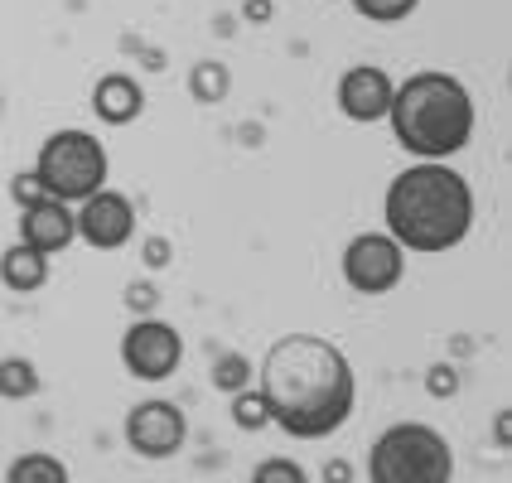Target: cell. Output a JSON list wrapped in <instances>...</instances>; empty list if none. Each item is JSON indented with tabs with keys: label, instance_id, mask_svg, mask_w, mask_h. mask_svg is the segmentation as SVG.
Instances as JSON below:
<instances>
[{
	"label": "cell",
	"instance_id": "obj_25",
	"mask_svg": "<svg viewBox=\"0 0 512 483\" xmlns=\"http://www.w3.org/2000/svg\"><path fill=\"white\" fill-rule=\"evenodd\" d=\"M319 479L324 483H353V464H348V459H329Z\"/></svg>",
	"mask_w": 512,
	"mask_h": 483
},
{
	"label": "cell",
	"instance_id": "obj_21",
	"mask_svg": "<svg viewBox=\"0 0 512 483\" xmlns=\"http://www.w3.org/2000/svg\"><path fill=\"white\" fill-rule=\"evenodd\" d=\"M426 392H430V397H440V401L455 397V392H459V372L450 368V363H435V368L426 372Z\"/></svg>",
	"mask_w": 512,
	"mask_h": 483
},
{
	"label": "cell",
	"instance_id": "obj_10",
	"mask_svg": "<svg viewBox=\"0 0 512 483\" xmlns=\"http://www.w3.org/2000/svg\"><path fill=\"white\" fill-rule=\"evenodd\" d=\"M392 92H397V83H392L387 68H377V63H353V68L339 78V112L348 116V121H363V126L387 121V112H392Z\"/></svg>",
	"mask_w": 512,
	"mask_h": 483
},
{
	"label": "cell",
	"instance_id": "obj_14",
	"mask_svg": "<svg viewBox=\"0 0 512 483\" xmlns=\"http://www.w3.org/2000/svg\"><path fill=\"white\" fill-rule=\"evenodd\" d=\"M0 483H73L68 479V464L58 455H44V450H34V455H20L5 474H0Z\"/></svg>",
	"mask_w": 512,
	"mask_h": 483
},
{
	"label": "cell",
	"instance_id": "obj_22",
	"mask_svg": "<svg viewBox=\"0 0 512 483\" xmlns=\"http://www.w3.org/2000/svg\"><path fill=\"white\" fill-rule=\"evenodd\" d=\"M10 194H15V203H20V213H25V208H34V203L49 199V194H44V184L34 179V170L15 174V189H10Z\"/></svg>",
	"mask_w": 512,
	"mask_h": 483
},
{
	"label": "cell",
	"instance_id": "obj_17",
	"mask_svg": "<svg viewBox=\"0 0 512 483\" xmlns=\"http://www.w3.org/2000/svg\"><path fill=\"white\" fill-rule=\"evenodd\" d=\"M189 92L199 97L203 107L223 102V97H228V68H223V63H213V58H208V63H199V68L189 73Z\"/></svg>",
	"mask_w": 512,
	"mask_h": 483
},
{
	"label": "cell",
	"instance_id": "obj_11",
	"mask_svg": "<svg viewBox=\"0 0 512 483\" xmlns=\"http://www.w3.org/2000/svg\"><path fill=\"white\" fill-rule=\"evenodd\" d=\"M78 237V223H73V208L58 199H44L20 213V242L34 247L39 256H58L63 247H73Z\"/></svg>",
	"mask_w": 512,
	"mask_h": 483
},
{
	"label": "cell",
	"instance_id": "obj_27",
	"mask_svg": "<svg viewBox=\"0 0 512 483\" xmlns=\"http://www.w3.org/2000/svg\"><path fill=\"white\" fill-rule=\"evenodd\" d=\"M247 20H256V25L271 20V5H266V0H247Z\"/></svg>",
	"mask_w": 512,
	"mask_h": 483
},
{
	"label": "cell",
	"instance_id": "obj_4",
	"mask_svg": "<svg viewBox=\"0 0 512 483\" xmlns=\"http://www.w3.org/2000/svg\"><path fill=\"white\" fill-rule=\"evenodd\" d=\"M455 479V450L450 440L426 421H397L372 440L368 483H450Z\"/></svg>",
	"mask_w": 512,
	"mask_h": 483
},
{
	"label": "cell",
	"instance_id": "obj_5",
	"mask_svg": "<svg viewBox=\"0 0 512 483\" xmlns=\"http://www.w3.org/2000/svg\"><path fill=\"white\" fill-rule=\"evenodd\" d=\"M107 145L97 141L83 126H63L49 141L39 145V160H34V179L44 184V194L68 208H78L83 199H92L97 189H107Z\"/></svg>",
	"mask_w": 512,
	"mask_h": 483
},
{
	"label": "cell",
	"instance_id": "obj_8",
	"mask_svg": "<svg viewBox=\"0 0 512 483\" xmlns=\"http://www.w3.org/2000/svg\"><path fill=\"white\" fill-rule=\"evenodd\" d=\"M189 440V421L184 411L165 397H145L131 406L126 416V445L141 459H174Z\"/></svg>",
	"mask_w": 512,
	"mask_h": 483
},
{
	"label": "cell",
	"instance_id": "obj_13",
	"mask_svg": "<svg viewBox=\"0 0 512 483\" xmlns=\"http://www.w3.org/2000/svg\"><path fill=\"white\" fill-rule=\"evenodd\" d=\"M0 281L10 285L15 295H34V290H44L49 285V256H39L34 247H5L0 256Z\"/></svg>",
	"mask_w": 512,
	"mask_h": 483
},
{
	"label": "cell",
	"instance_id": "obj_20",
	"mask_svg": "<svg viewBox=\"0 0 512 483\" xmlns=\"http://www.w3.org/2000/svg\"><path fill=\"white\" fill-rule=\"evenodd\" d=\"M252 483H310V474H305L295 459L271 455V459H261V464L252 469Z\"/></svg>",
	"mask_w": 512,
	"mask_h": 483
},
{
	"label": "cell",
	"instance_id": "obj_23",
	"mask_svg": "<svg viewBox=\"0 0 512 483\" xmlns=\"http://www.w3.org/2000/svg\"><path fill=\"white\" fill-rule=\"evenodd\" d=\"M155 300H160V295H155V285H150V281H136L131 290H126V305L141 314V319H145L150 310H155Z\"/></svg>",
	"mask_w": 512,
	"mask_h": 483
},
{
	"label": "cell",
	"instance_id": "obj_16",
	"mask_svg": "<svg viewBox=\"0 0 512 483\" xmlns=\"http://www.w3.org/2000/svg\"><path fill=\"white\" fill-rule=\"evenodd\" d=\"M252 377H256V368L242 358V353H223V358L213 363V387H218V392H228V397L247 392V387H252Z\"/></svg>",
	"mask_w": 512,
	"mask_h": 483
},
{
	"label": "cell",
	"instance_id": "obj_24",
	"mask_svg": "<svg viewBox=\"0 0 512 483\" xmlns=\"http://www.w3.org/2000/svg\"><path fill=\"white\" fill-rule=\"evenodd\" d=\"M145 266H150V271H165V266H170V242H165V237H150V242H145Z\"/></svg>",
	"mask_w": 512,
	"mask_h": 483
},
{
	"label": "cell",
	"instance_id": "obj_7",
	"mask_svg": "<svg viewBox=\"0 0 512 483\" xmlns=\"http://www.w3.org/2000/svg\"><path fill=\"white\" fill-rule=\"evenodd\" d=\"M401 276H406V252L387 232H358L343 247V281L358 295H387L401 285Z\"/></svg>",
	"mask_w": 512,
	"mask_h": 483
},
{
	"label": "cell",
	"instance_id": "obj_1",
	"mask_svg": "<svg viewBox=\"0 0 512 483\" xmlns=\"http://www.w3.org/2000/svg\"><path fill=\"white\" fill-rule=\"evenodd\" d=\"M271 426L295 440H329L358 406V372L324 334H281L256 368Z\"/></svg>",
	"mask_w": 512,
	"mask_h": 483
},
{
	"label": "cell",
	"instance_id": "obj_2",
	"mask_svg": "<svg viewBox=\"0 0 512 483\" xmlns=\"http://www.w3.org/2000/svg\"><path fill=\"white\" fill-rule=\"evenodd\" d=\"M474 189L469 179L450 165L435 160H416L387 184L382 199V218H387V237L401 252L416 256H440L455 252L459 242L474 232Z\"/></svg>",
	"mask_w": 512,
	"mask_h": 483
},
{
	"label": "cell",
	"instance_id": "obj_19",
	"mask_svg": "<svg viewBox=\"0 0 512 483\" xmlns=\"http://www.w3.org/2000/svg\"><path fill=\"white\" fill-rule=\"evenodd\" d=\"M353 5H358V15L372 20V25H401L406 15H416L421 0H353Z\"/></svg>",
	"mask_w": 512,
	"mask_h": 483
},
{
	"label": "cell",
	"instance_id": "obj_6",
	"mask_svg": "<svg viewBox=\"0 0 512 483\" xmlns=\"http://www.w3.org/2000/svg\"><path fill=\"white\" fill-rule=\"evenodd\" d=\"M121 363H126L131 377H141V382H165V377H174L179 363H184V339H179L174 324L145 314V319H136V324L121 334Z\"/></svg>",
	"mask_w": 512,
	"mask_h": 483
},
{
	"label": "cell",
	"instance_id": "obj_3",
	"mask_svg": "<svg viewBox=\"0 0 512 483\" xmlns=\"http://www.w3.org/2000/svg\"><path fill=\"white\" fill-rule=\"evenodd\" d=\"M392 136L411 160H435L445 165L474 141V92L455 73H411L392 92Z\"/></svg>",
	"mask_w": 512,
	"mask_h": 483
},
{
	"label": "cell",
	"instance_id": "obj_15",
	"mask_svg": "<svg viewBox=\"0 0 512 483\" xmlns=\"http://www.w3.org/2000/svg\"><path fill=\"white\" fill-rule=\"evenodd\" d=\"M39 392V372L29 358H5L0 363V397L5 401H29Z\"/></svg>",
	"mask_w": 512,
	"mask_h": 483
},
{
	"label": "cell",
	"instance_id": "obj_9",
	"mask_svg": "<svg viewBox=\"0 0 512 483\" xmlns=\"http://www.w3.org/2000/svg\"><path fill=\"white\" fill-rule=\"evenodd\" d=\"M73 223H78V237L97 252H116L136 237V203L116 189H97L92 199H83L73 208Z\"/></svg>",
	"mask_w": 512,
	"mask_h": 483
},
{
	"label": "cell",
	"instance_id": "obj_18",
	"mask_svg": "<svg viewBox=\"0 0 512 483\" xmlns=\"http://www.w3.org/2000/svg\"><path fill=\"white\" fill-rule=\"evenodd\" d=\"M232 421H237V430H261V426H271V411H266V397H261L256 387H247V392H237V397H232Z\"/></svg>",
	"mask_w": 512,
	"mask_h": 483
},
{
	"label": "cell",
	"instance_id": "obj_26",
	"mask_svg": "<svg viewBox=\"0 0 512 483\" xmlns=\"http://www.w3.org/2000/svg\"><path fill=\"white\" fill-rule=\"evenodd\" d=\"M493 440H498L503 450L512 445V421H508V411H498V416H493Z\"/></svg>",
	"mask_w": 512,
	"mask_h": 483
},
{
	"label": "cell",
	"instance_id": "obj_12",
	"mask_svg": "<svg viewBox=\"0 0 512 483\" xmlns=\"http://www.w3.org/2000/svg\"><path fill=\"white\" fill-rule=\"evenodd\" d=\"M92 112L102 126H131L145 112V92L131 73H107L92 87Z\"/></svg>",
	"mask_w": 512,
	"mask_h": 483
},
{
	"label": "cell",
	"instance_id": "obj_28",
	"mask_svg": "<svg viewBox=\"0 0 512 483\" xmlns=\"http://www.w3.org/2000/svg\"><path fill=\"white\" fill-rule=\"evenodd\" d=\"M0 121H5V87H0Z\"/></svg>",
	"mask_w": 512,
	"mask_h": 483
}]
</instances>
